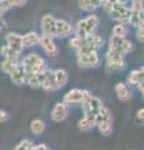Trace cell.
<instances>
[{
	"mask_svg": "<svg viewBox=\"0 0 144 150\" xmlns=\"http://www.w3.org/2000/svg\"><path fill=\"white\" fill-rule=\"evenodd\" d=\"M104 0H79V8L84 11H93L103 5Z\"/></svg>",
	"mask_w": 144,
	"mask_h": 150,
	"instance_id": "16",
	"label": "cell"
},
{
	"mask_svg": "<svg viewBox=\"0 0 144 150\" xmlns=\"http://www.w3.org/2000/svg\"><path fill=\"white\" fill-rule=\"evenodd\" d=\"M137 39H138V41L143 43V40H144V29L143 28H137Z\"/></svg>",
	"mask_w": 144,
	"mask_h": 150,
	"instance_id": "34",
	"label": "cell"
},
{
	"mask_svg": "<svg viewBox=\"0 0 144 150\" xmlns=\"http://www.w3.org/2000/svg\"><path fill=\"white\" fill-rule=\"evenodd\" d=\"M68 116V105L65 103H58L55 104L54 109L52 111V119L57 123H60V121L65 120Z\"/></svg>",
	"mask_w": 144,
	"mask_h": 150,
	"instance_id": "12",
	"label": "cell"
},
{
	"mask_svg": "<svg viewBox=\"0 0 144 150\" xmlns=\"http://www.w3.org/2000/svg\"><path fill=\"white\" fill-rule=\"evenodd\" d=\"M8 114L4 110H0V123H4V121H6L8 120Z\"/></svg>",
	"mask_w": 144,
	"mask_h": 150,
	"instance_id": "36",
	"label": "cell"
},
{
	"mask_svg": "<svg viewBox=\"0 0 144 150\" xmlns=\"http://www.w3.org/2000/svg\"><path fill=\"white\" fill-rule=\"evenodd\" d=\"M31 148H33V143L28 139H24L15 146V150H31Z\"/></svg>",
	"mask_w": 144,
	"mask_h": 150,
	"instance_id": "31",
	"label": "cell"
},
{
	"mask_svg": "<svg viewBox=\"0 0 144 150\" xmlns=\"http://www.w3.org/2000/svg\"><path fill=\"white\" fill-rule=\"evenodd\" d=\"M99 21L100 19L95 14H92V15L83 19V20H79L77 23V28H75V36L85 39L87 36L94 34L96 28L99 25Z\"/></svg>",
	"mask_w": 144,
	"mask_h": 150,
	"instance_id": "4",
	"label": "cell"
},
{
	"mask_svg": "<svg viewBox=\"0 0 144 150\" xmlns=\"http://www.w3.org/2000/svg\"><path fill=\"white\" fill-rule=\"evenodd\" d=\"M85 43L89 44L90 46H93V48L96 50V49H99V48H101V46H103L104 40H103V38L99 36V35L92 34V35H89V36L85 38Z\"/></svg>",
	"mask_w": 144,
	"mask_h": 150,
	"instance_id": "22",
	"label": "cell"
},
{
	"mask_svg": "<svg viewBox=\"0 0 144 150\" xmlns=\"http://www.w3.org/2000/svg\"><path fill=\"white\" fill-rule=\"evenodd\" d=\"M133 50V45L125 38L111 35L109 39V49L106 51V58H124L125 54Z\"/></svg>",
	"mask_w": 144,
	"mask_h": 150,
	"instance_id": "1",
	"label": "cell"
},
{
	"mask_svg": "<svg viewBox=\"0 0 144 150\" xmlns=\"http://www.w3.org/2000/svg\"><path fill=\"white\" fill-rule=\"evenodd\" d=\"M85 40L83 39V38H79V36H74L73 39H70V41H69V44H70L72 48H75V49H79L82 48L83 45H84Z\"/></svg>",
	"mask_w": 144,
	"mask_h": 150,
	"instance_id": "32",
	"label": "cell"
},
{
	"mask_svg": "<svg viewBox=\"0 0 144 150\" xmlns=\"http://www.w3.org/2000/svg\"><path fill=\"white\" fill-rule=\"evenodd\" d=\"M54 76L55 80H57V84L59 85V88L64 86L68 83V73L64 69H58L54 71Z\"/></svg>",
	"mask_w": 144,
	"mask_h": 150,
	"instance_id": "24",
	"label": "cell"
},
{
	"mask_svg": "<svg viewBox=\"0 0 144 150\" xmlns=\"http://www.w3.org/2000/svg\"><path fill=\"white\" fill-rule=\"evenodd\" d=\"M21 67L25 71V80L31 75H38L45 68V60L36 54H29L21 60Z\"/></svg>",
	"mask_w": 144,
	"mask_h": 150,
	"instance_id": "3",
	"label": "cell"
},
{
	"mask_svg": "<svg viewBox=\"0 0 144 150\" xmlns=\"http://www.w3.org/2000/svg\"><path fill=\"white\" fill-rule=\"evenodd\" d=\"M31 150H50V149L44 144H39V145H33Z\"/></svg>",
	"mask_w": 144,
	"mask_h": 150,
	"instance_id": "35",
	"label": "cell"
},
{
	"mask_svg": "<svg viewBox=\"0 0 144 150\" xmlns=\"http://www.w3.org/2000/svg\"><path fill=\"white\" fill-rule=\"evenodd\" d=\"M143 74H144L143 68L131 71L128 75V84L129 85H138V83H140L143 80Z\"/></svg>",
	"mask_w": 144,
	"mask_h": 150,
	"instance_id": "20",
	"label": "cell"
},
{
	"mask_svg": "<svg viewBox=\"0 0 144 150\" xmlns=\"http://www.w3.org/2000/svg\"><path fill=\"white\" fill-rule=\"evenodd\" d=\"M39 44L41 45V48L44 49V51L48 55H50V56L58 55L59 49H58V46L55 45V43H54L53 36H48V35H43V34H41V36L39 38Z\"/></svg>",
	"mask_w": 144,
	"mask_h": 150,
	"instance_id": "9",
	"label": "cell"
},
{
	"mask_svg": "<svg viewBox=\"0 0 144 150\" xmlns=\"http://www.w3.org/2000/svg\"><path fill=\"white\" fill-rule=\"evenodd\" d=\"M73 33V26L68 21L57 19L55 20V28H54V35L55 38H65Z\"/></svg>",
	"mask_w": 144,
	"mask_h": 150,
	"instance_id": "10",
	"label": "cell"
},
{
	"mask_svg": "<svg viewBox=\"0 0 144 150\" xmlns=\"http://www.w3.org/2000/svg\"><path fill=\"white\" fill-rule=\"evenodd\" d=\"M131 1H132V9L143 10V0H131Z\"/></svg>",
	"mask_w": 144,
	"mask_h": 150,
	"instance_id": "33",
	"label": "cell"
},
{
	"mask_svg": "<svg viewBox=\"0 0 144 150\" xmlns=\"http://www.w3.org/2000/svg\"><path fill=\"white\" fill-rule=\"evenodd\" d=\"M113 3H127V0H104L103 5H106V4H113ZM101 5V6H103Z\"/></svg>",
	"mask_w": 144,
	"mask_h": 150,
	"instance_id": "39",
	"label": "cell"
},
{
	"mask_svg": "<svg viewBox=\"0 0 144 150\" xmlns=\"http://www.w3.org/2000/svg\"><path fill=\"white\" fill-rule=\"evenodd\" d=\"M0 55H3L5 59H11V60H18L19 59V53L13 50L9 45H3L0 48Z\"/></svg>",
	"mask_w": 144,
	"mask_h": 150,
	"instance_id": "23",
	"label": "cell"
},
{
	"mask_svg": "<svg viewBox=\"0 0 144 150\" xmlns=\"http://www.w3.org/2000/svg\"><path fill=\"white\" fill-rule=\"evenodd\" d=\"M28 0H13V3H14V6H23V5H25Z\"/></svg>",
	"mask_w": 144,
	"mask_h": 150,
	"instance_id": "38",
	"label": "cell"
},
{
	"mask_svg": "<svg viewBox=\"0 0 144 150\" xmlns=\"http://www.w3.org/2000/svg\"><path fill=\"white\" fill-rule=\"evenodd\" d=\"M103 8L105 9V11L109 14V16L113 20L122 23V24L128 23L129 16H131V13H132V8H129L124 3L106 4V5H103Z\"/></svg>",
	"mask_w": 144,
	"mask_h": 150,
	"instance_id": "2",
	"label": "cell"
},
{
	"mask_svg": "<svg viewBox=\"0 0 144 150\" xmlns=\"http://www.w3.org/2000/svg\"><path fill=\"white\" fill-rule=\"evenodd\" d=\"M104 121L111 123V112L109 111V109H106L105 106H101L98 115L95 116V125L98 123H104Z\"/></svg>",
	"mask_w": 144,
	"mask_h": 150,
	"instance_id": "21",
	"label": "cell"
},
{
	"mask_svg": "<svg viewBox=\"0 0 144 150\" xmlns=\"http://www.w3.org/2000/svg\"><path fill=\"white\" fill-rule=\"evenodd\" d=\"M125 65L124 58H106V69L109 70H123Z\"/></svg>",
	"mask_w": 144,
	"mask_h": 150,
	"instance_id": "17",
	"label": "cell"
},
{
	"mask_svg": "<svg viewBox=\"0 0 144 150\" xmlns=\"http://www.w3.org/2000/svg\"><path fill=\"white\" fill-rule=\"evenodd\" d=\"M39 38L40 35H38L35 31H30L26 33L25 35H21V41H23V46H34L39 43Z\"/></svg>",
	"mask_w": 144,
	"mask_h": 150,
	"instance_id": "18",
	"label": "cell"
},
{
	"mask_svg": "<svg viewBox=\"0 0 144 150\" xmlns=\"http://www.w3.org/2000/svg\"><path fill=\"white\" fill-rule=\"evenodd\" d=\"M94 126H95V119L87 118V116H84L82 120H79V123H78V128L83 131L90 130L92 128H94Z\"/></svg>",
	"mask_w": 144,
	"mask_h": 150,
	"instance_id": "25",
	"label": "cell"
},
{
	"mask_svg": "<svg viewBox=\"0 0 144 150\" xmlns=\"http://www.w3.org/2000/svg\"><path fill=\"white\" fill-rule=\"evenodd\" d=\"M78 64L80 67H98L99 65V56L96 50L88 51V53H78Z\"/></svg>",
	"mask_w": 144,
	"mask_h": 150,
	"instance_id": "8",
	"label": "cell"
},
{
	"mask_svg": "<svg viewBox=\"0 0 144 150\" xmlns=\"http://www.w3.org/2000/svg\"><path fill=\"white\" fill-rule=\"evenodd\" d=\"M96 126H98L99 131L103 135H105V137L110 135V133H111V123H109V121H104V123H98Z\"/></svg>",
	"mask_w": 144,
	"mask_h": 150,
	"instance_id": "28",
	"label": "cell"
},
{
	"mask_svg": "<svg viewBox=\"0 0 144 150\" xmlns=\"http://www.w3.org/2000/svg\"><path fill=\"white\" fill-rule=\"evenodd\" d=\"M10 79L15 85H23L25 83V71L21 64H18L16 68L13 70V73L10 74Z\"/></svg>",
	"mask_w": 144,
	"mask_h": 150,
	"instance_id": "14",
	"label": "cell"
},
{
	"mask_svg": "<svg viewBox=\"0 0 144 150\" xmlns=\"http://www.w3.org/2000/svg\"><path fill=\"white\" fill-rule=\"evenodd\" d=\"M128 24L133 25L134 28H143V10H137V9H132L131 16H129Z\"/></svg>",
	"mask_w": 144,
	"mask_h": 150,
	"instance_id": "15",
	"label": "cell"
},
{
	"mask_svg": "<svg viewBox=\"0 0 144 150\" xmlns=\"http://www.w3.org/2000/svg\"><path fill=\"white\" fill-rule=\"evenodd\" d=\"M38 79H39V86L45 89V90L54 91V90H58V89H60L59 85L57 84V80H55L53 70L44 68L38 74Z\"/></svg>",
	"mask_w": 144,
	"mask_h": 150,
	"instance_id": "6",
	"label": "cell"
},
{
	"mask_svg": "<svg viewBox=\"0 0 144 150\" xmlns=\"http://www.w3.org/2000/svg\"><path fill=\"white\" fill-rule=\"evenodd\" d=\"M137 119L143 123V119H144V109H139L138 112H137Z\"/></svg>",
	"mask_w": 144,
	"mask_h": 150,
	"instance_id": "37",
	"label": "cell"
},
{
	"mask_svg": "<svg viewBox=\"0 0 144 150\" xmlns=\"http://www.w3.org/2000/svg\"><path fill=\"white\" fill-rule=\"evenodd\" d=\"M19 64L18 63V60H11V59H5L4 62L1 63V70L5 74L10 75L13 73V70L16 68V65Z\"/></svg>",
	"mask_w": 144,
	"mask_h": 150,
	"instance_id": "26",
	"label": "cell"
},
{
	"mask_svg": "<svg viewBox=\"0 0 144 150\" xmlns=\"http://www.w3.org/2000/svg\"><path fill=\"white\" fill-rule=\"evenodd\" d=\"M6 45H9L13 50H15L16 53H21L24 46H23L21 41V35L16 34V33H9L6 35Z\"/></svg>",
	"mask_w": 144,
	"mask_h": 150,
	"instance_id": "13",
	"label": "cell"
},
{
	"mask_svg": "<svg viewBox=\"0 0 144 150\" xmlns=\"http://www.w3.org/2000/svg\"><path fill=\"white\" fill-rule=\"evenodd\" d=\"M115 93H117L118 98H119V99L122 100V101H128V100L132 98L131 91L128 90L127 85H125V84H123V83L117 84V86H115Z\"/></svg>",
	"mask_w": 144,
	"mask_h": 150,
	"instance_id": "19",
	"label": "cell"
},
{
	"mask_svg": "<svg viewBox=\"0 0 144 150\" xmlns=\"http://www.w3.org/2000/svg\"><path fill=\"white\" fill-rule=\"evenodd\" d=\"M101 106H103L101 100L93 95H89L82 103V109H83V112H84V116L92 118V119H95V116L98 115Z\"/></svg>",
	"mask_w": 144,
	"mask_h": 150,
	"instance_id": "5",
	"label": "cell"
},
{
	"mask_svg": "<svg viewBox=\"0 0 144 150\" xmlns=\"http://www.w3.org/2000/svg\"><path fill=\"white\" fill-rule=\"evenodd\" d=\"M90 95L89 91L87 90H82V89H73L69 93L65 94L64 96V101L67 105H72V104H82L88 96Z\"/></svg>",
	"mask_w": 144,
	"mask_h": 150,
	"instance_id": "7",
	"label": "cell"
},
{
	"mask_svg": "<svg viewBox=\"0 0 144 150\" xmlns=\"http://www.w3.org/2000/svg\"><path fill=\"white\" fill-rule=\"evenodd\" d=\"M55 19L53 15H49L46 14L41 18V21H40V26H41V33L43 35H48V36H53L54 35V28H55Z\"/></svg>",
	"mask_w": 144,
	"mask_h": 150,
	"instance_id": "11",
	"label": "cell"
},
{
	"mask_svg": "<svg viewBox=\"0 0 144 150\" xmlns=\"http://www.w3.org/2000/svg\"><path fill=\"white\" fill-rule=\"evenodd\" d=\"M30 130H31V133H34L35 135L41 134V133H43V131L45 130V124H44V121L40 120V119L33 120V121H31V124H30Z\"/></svg>",
	"mask_w": 144,
	"mask_h": 150,
	"instance_id": "27",
	"label": "cell"
},
{
	"mask_svg": "<svg viewBox=\"0 0 144 150\" xmlns=\"http://www.w3.org/2000/svg\"><path fill=\"white\" fill-rule=\"evenodd\" d=\"M127 28H125L124 24H122V23H119L118 25H115L113 28V35L115 36H120V38H125V35H127Z\"/></svg>",
	"mask_w": 144,
	"mask_h": 150,
	"instance_id": "29",
	"label": "cell"
},
{
	"mask_svg": "<svg viewBox=\"0 0 144 150\" xmlns=\"http://www.w3.org/2000/svg\"><path fill=\"white\" fill-rule=\"evenodd\" d=\"M4 28H5V21H4V19L0 16V30H3Z\"/></svg>",
	"mask_w": 144,
	"mask_h": 150,
	"instance_id": "41",
	"label": "cell"
},
{
	"mask_svg": "<svg viewBox=\"0 0 144 150\" xmlns=\"http://www.w3.org/2000/svg\"><path fill=\"white\" fill-rule=\"evenodd\" d=\"M137 86H138V89H139V91H140V93L143 94V93H144V86H143V80H142L140 83H138V85H137Z\"/></svg>",
	"mask_w": 144,
	"mask_h": 150,
	"instance_id": "40",
	"label": "cell"
},
{
	"mask_svg": "<svg viewBox=\"0 0 144 150\" xmlns=\"http://www.w3.org/2000/svg\"><path fill=\"white\" fill-rule=\"evenodd\" d=\"M13 6H14L13 0H0V16Z\"/></svg>",
	"mask_w": 144,
	"mask_h": 150,
	"instance_id": "30",
	"label": "cell"
}]
</instances>
